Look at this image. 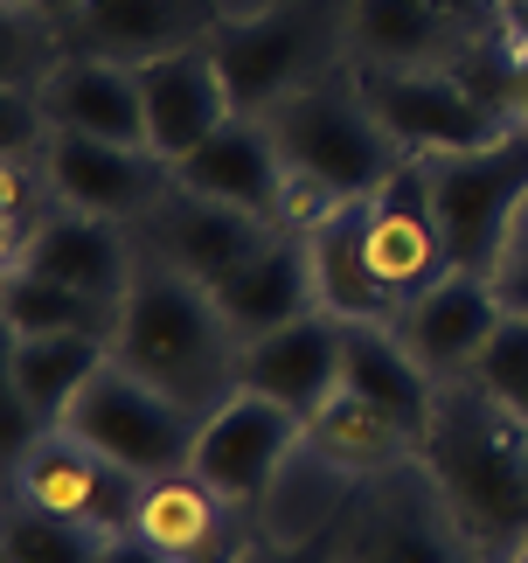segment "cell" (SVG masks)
I'll list each match as a JSON object with an SVG mask.
<instances>
[{
    "instance_id": "8d00e7d4",
    "label": "cell",
    "mask_w": 528,
    "mask_h": 563,
    "mask_svg": "<svg viewBox=\"0 0 528 563\" xmlns=\"http://www.w3.org/2000/svg\"><path fill=\"white\" fill-rule=\"evenodd\" d=\"M8 8H29L35 21H77L84 0H8Z\"/></svg>"
},
{
    "instance_id": "6da1fadb",
    "label": "cell",
    "mask_w": 528,
    "mask_h": 563,
    "mask_svg": "<svg viewBox=\"0 0 528 563\" xmlns=\"http://www.w3.org/2000/svg\"><path fill=\"white\" fill-rule=\"evenodd\" d=\"M112 362H125L132 376L161 383L167 397H182L188 410L209 418L223 397H237L244 341H237L209 286H195L188 272L140 251V272H132L119 320H112Z\"/></svg>"
},
{
    "instance_id": "ffe728a7",
    "label": "cell",
    "mask_w": 528,
    "mask_h": 563,
    "mask_svg": "<svg viewBox=\"0 0 528 563\" xmlns=\"http://www.w3.org/2000/svg\"><path fill=\"white\" fill-rule=\"evenodd\" d=\"M216 63H223V84L237 98V112L264 119L285 91H299V63H306V8H257L244 21H216L209 35Z\"/></svg>"
},
{
    "instance_id": "44dd1931",
    "label": "cell",
    "mask_w": 528,
    "mask_h": 563,
    "mask_svg": "<svg viewBox=\"0 0 528 563\" xmlns=\"http://www.w3.org/2000/svg\"><path fill=\"white\" fill-rule=\"evenodd\" d=\"M132 529H140L153 550H167L174 563H230L237 543H244L257 522H251L244 508H230L195 466H182V473H161V481H146V494H140V522H132Z\"/></svg>"
},
{
    "instance_id": "8fae6325",
    "label": "cell",
    "mask_w": 528,
    "mask_h": 563,
    "mask_svg": "<svg viewBox=\"0 0 528 563\" xmlns=\"http://www.w3.org/2000/svg\"><path fill=\"white\" fill-rule=\"evenodd\" d=\"M501 313H508V299H501L494 272H446L410 307H396L389 328L404 334V349L425 362L431 383H466L480 369V355H487Z\"/></svg>"
},
{
    "instance_id": "e0dca14e",
    "label": "cell",
    "mask_w": 528,
    "mask_h": 563,
    "mask_svg": "<svg viewBox=\"0 0 528 563\" xmlns=\"http://www.w3.org/2000/svg\"><path fill=\"white\" fill-rule=\"evenodd\" d=\"M341 334L348 320L341 313H299L285 328L244 341V362H237V389H257V397L285 404L293 418H314V410L341 389Z\"/></svg>"
},
{
    "instance_id": "2e32d148",
    "label": "cell",
    "mask_w": 528,
    "mask_h": 563,
    "mask_svg": "<svg viewBox=\"0 0 528 563\" xmlns=\"http://www.w3.org/2000/svg\"><path fill=\"white\" fill-rule=\"evenodd\" d=\"M182 188L195 195H216V202L230 209H251V216H272V223H285V209H293V167H285L272 125L237 112L230 125H216V133L195 146L188 161L167 167Z\"/></svg>"
},
{
    "instance_id": "f1b7e54d",
    "label": "cell",
    "mask_w": 528,
    "mask_h": 563,
    "mask_svg": "<svg viewBox=\"0 0 528 563\" xmlns=\"http://www.w3.org/2000/svg\"><path fill=\"white\" fill-rule=\"evenodd\" d=\"M0 320H8V334H112L119 307H105V299L77 292V286H56V278H42L29 265H8Z\"/></svg>"
},
{
    "instance_id": "7402d4cb",
    "label": "cell",
    "mask_w": 528,
    "mask_h": 563,
    "mask_svg": "<svg viewBox=\"0 0 528 563\" xmlns=\"http://www.w3.org/2000/svg\"><path fill=\"white\" fill-rule=\"evenodd\" d=\"M223 320L237 328V341H257L285 328V320L314 313L320 292H314V257H306V230H272L264 244L237 265L223 286H209Z\"/></svg>"
},
{
    "instance_id": "8992f818",
    "label": "cell",
    "mask_w": 528,
    "mask_h": 563,
    "mask_svg": "<svg viewBox=\"0 0 528 563\" xmlns=\"http://www.w3.org/2000/svg\"><path fill=\"white\" fill-rule=\"evenodd\" d=\"M140 494H146L140 473H125L98 445H84L70 424H50L29 452L8 460V501L63 515V522H77L91 536H125L140 522Z\"/></svg>"
},
{
    "instance_id": "d6986e66",
    "label": "cell",
    "mask_w": 528,
    "mask_h": 563,
    "mask_svg": "<svg viewBox=\"0 0 528 563\" xmlns=\"http://www.w3.org/2000/svg\"><path fill=\"white\" fill-rule=\"evenodd\" d=\"M487 35L459 29L431 0H348L355 70H466Z\"/></svg>"
},
{
    "instance_id": "7a4b0ae2",
    "label": "cell",
    "mask_w": 528,
    "mask_h": 563,
    "mask_svg": "<svg viewBox=\"0 0 528 563\" xmlns=\"http://www.w3.org/2000/svg\"><path fill=\"white\" fill-rule=\"evenodd\" d=\"M417 460L473 543L515 550L528 536V424L508 404H494L473 376L438 383Z\"/></svg>"
},
{
    "instance_id": "83f0119b",
    "label": "cell",
    "mask_w": 528,
    "mask_h": 563,
    "mask_svg": "<svg viewBox=\"0 0 528 563\" xmlns=\"http://www.w3.org/2000/svg\"><path fill=\"white\" fill-rule=\"evenodd\" d=\"M355 473L348 466H334L327 452H314V445H299L293 452V466L272 481V494L257 501V515L251 522L264 529V536H278V543H306V536H334V522H341V508L355 501Z\"/></svg>"
},
{
    "instance_id": "30bf717a",
    "label": "cell",
    "mask_w": 528,
    "mask_h": 563,
    "mask_svg": "<svg viewBox=\"0 0 528 563\" xmlns=\"http://www.w3.org/2000/svg\"><path fill=\"white\" fill-rule=\"evenodd\" d=\"M42 161V188L63 209H91L112 223H146V209L167 195V161L146 146H119V140H91V133H42L35 146Z\"/></svg>"
},
{
    "instance_id": "4fadbf2b",
    "label": "cell",
    "mask_w": 528,
    "mask_h": 563,
    "mask_svg": "<svg viewBox=\"0 0 528 563\" xmlns=\"http://www.w3.org/2000/svg\"><path fill=\"white\" fill-rule=\"evenodd\" d=\"M272 230V216H251V209H230L216 202V195H195L182 181H167V195L146 209V251L161 257V265L188 272L195 286H223V278L244 265V257L264 244Z\"/></svg>"
},
{
    "instance_id": "9c48e42d",
    "label": "cell",
    "mask_w": 528,
    "mask_h": 563,
    "mask_svg": "<svg viewBox=\"0 0 528 563\" xmlns=\"http://www.w3.org/2000/svg\"><path fill=\"white\" fill-rule=\"evenodd\" d=\"M306 445V418H293L285 404L257 397V389H237L202 418V439H195V473L223 494L230 508L257 515V501L272 494V481L293 466V452Z\"/></svg>"
},
{
    "instance_id": "603a6c76",
    "label": "cell",
    "mask_w": 528,
    "mask_h": 563,
    "mask_svg": "<svg viewBox=\"0 0 528 563\" xmlns=\"http://www.w3.org/2000/svg\"><path fill=\"white\" fill-rule=\"evenodd\" d=\"M306 257H314V292L341 320H389V292L369 272V195H341L306 223Z\"/></svg>"
},
{
    "instance_id": "4dcf8cb0",
    "label": "cell",
    "mask_w": 528,
    "mask_h": 563,
    "mask_svg": "<svg viewBox=\"0 0 528 563\" xmlns=\"http://www.w3.org/2000/svg\"><path fill=\"white\" fill-rule=\"evenodd\" d=\"M473 383L487 389L494 404H508L515 418H521V404H528V307H508V313H501V328H494V341H487V355H480Z\"/></svg>"
},
{
    "instance_id": "cb8c5ba5",
    "label": "cell",
    "mask_w": 528,
    "mask_h": 563,
    "mask_svg": "<svg viewBox=\"0 0 528 563\" xmlns=\"http://www.w3.org/2000/svg\"><path fill=\"white\" fill-rule=\"evenodd\" d=\"M216 0H84L77 35L84 49L119 56V63H146L167 49H195L216 35Z\"/></svg>"
},
{
    "instance_id": "836d02e7",
    "label": "cell",
    "mask_w": 528,
    "mask_h": 563,
    "mask_svg": "<svg viewBox=\"0 0 528 563\" xmlns=\"http://www.w3.org/2000/svg\"><path fill=\"white\" fill-rule=\"evenodd\" d=\"M494 286L508 307H528V202L515 216V236H508V251H501V265H494Z\"/></svg>"
},
{
    "instance_id": "4316f807",
    "label": "cell",
    "mask_w": 528,
    "mask_h": 563,
    "mask_svg": "<svg viewBox=\"0 0 528 563\" xmlns=\"http://www.w3.org/2000/svg\"><path fill=\"white\" fill-rule=\"evenodd\" d=\"M105 362H112V334H8V389L29 397L50 424H63V410Z\"/></svg>"
},
{
    "instance_id": "1f68e13d",
    "label": "cell",
    "mask_w": 528,
    "mask_h": 563,
    "mask_svg": "<svg viewBox=\"0 0 528 563\" xmlns=\"http://www.w3.org/2000/svg\"><path fill=\"white\" fill-rule=\"evenodd\" d=\"M487 98H494L501 119L528 133V35H508V42H501V70H494V84H487Z\"/></svg>"
},
{
    "instance_id": "f35d334b",
    "label": "cell",
    "mask_w": 528,
    "mask_h": 563,
    "mask_svg": "<svg viewBox=\"0 0 528 563\" xmlns=\"http://www.w3.org/2000/svg\"><path fill=\"white\" fill-rule=\"evenodd\" d=\"M508 563H528V536H521V543H515V550H508Z\"/></svg>"
},
{
    "instance_id": "d6a6232c",
    "label": "cell",
    "mask_w": 528,
    "mask_h": 563,
    "mask_svg": "<svg viewBox=\"0 0 528 563\" xmlns=\"http://www.w3.org/2000/svg\"><path fill=\"white\" fill-rule=\"evenodd\" d=\"M230 563H348V550L334 543V536H306V543H278V536L251 529L244 543H237Z\"/></svg>"
},
{
    "instance_id": "f546056e",
    "label": "cell",
    "mask_w": 528,
    "mask_h": 563,
    "mask_svg": "<svg viewBox=\"0 0 528 563\" xmlns=\"http://www.w3.org/2000/svg\"><path fill=\"white\" fill-rule=\"evenodd\" d=\"M98 550H105V536L63 522V515L8 501V522H0V563H98Z\"/></svg>"
},
{
    "instance_id": "ba28073f",
    "label": "cell",
    "mask_w": 528,
    "mask_h": 563,
    "mask_svg": "<svg viewBox=\"0 0 528 563\" xmlns=\"http://www.w3.org/2000/svg\"><path fill=\"white\" fill-rule=\"evenodd\" d=\"M369 494H355V529H348V563H466L473 536L459 529L446 494L431 487L425 460L369 473Z\"/></svg>"
},
{
    "instance_id": "52a82bcc",
    "label": "cell",
    "mask_w": 528,
    "mask_h": 563,
    "mask_svg": "<svg viewBox=\"0 0 528 563\" xmlns=\"http://www.w3.org/2000/svg\"><path fill=\"white\" fill-rule=\"evenodd\" d=\"M355 84L410 161L487 146V140L508 133V119L473 91L466 70H355Z\"/></svg>"
},
{
    "instance_id": "7c38bea8",
    "label": "cell",
    "mask_w": 528,
    "mask_h": 563,
    "mask_svg": "<svg viewBox=\"0 0 528 563\" xmlns=\"http://www.w3.org/2000/svg\"><path fill=\"white\" fill-rule=\"evenodd\" d=\"M369 272H376V286L389 292V307H410L425 286H438V278L452 272L425 161H404L376 195H369Z\"/></svg>"
},
{
    "instance_id": "5b68a950",
    "label": "cell",
    "mask_w": 528,
    "mask_h": 563,
    "mask_svg": "<svg viewBox=\"0 0 528 563\" xmlns=\"http://www.w3.org/2000/svg\"><path fill=\"white\" fill-rule=\"evenodd\" d=\"M63 424H70L84 445H98L105 460H119L125 473H140V481L195 466V439H202V410L167 397L161 383L132 376L125 362H105V369L77 389V404L63 410Z\"/></svg>"
},
{
    "instance_id": "ab89813d",
    "label": "cell",
    "mask_w": 528,
    "mask_h": 563,
    "mask_svg": "<svg viewBox=\"0 0 528 563\" xmlns=\"http://www.w3.org/2000/svg\"><path fill=\"white\" fill-rule=\"evenodd\" d=\"M521 424H528V404H521Z\"/></svg>"
},
{
    "instance_id": "484cf974",
    "label": "cell",
    "mask_w": 528,
    "mask_h": 563,
    "mask_svg": "<svg viewBox=\"0 0 528 563\" xmlns=\"http://www.w3.org/2000/svg\"><path fill=\"white\" fill-rule=\"evenodd\" d=\"M306 445L327 452L334 466H348L355 481H369V473H389V466H410L417 460V431L404 418H389L383 404L355 397V389H334L314 418H306Z\"/></svg>"
},
{
    "instance_id": "d4e9b609",
    "label": "cell",
    "mask_w": 528,
    "mask_h": 563,
    "mask_svg": "<svg viewBox=\"0 0 528 563\" xmlns=\"http://www.w3.org/2000/svg\"><path fill=\"white\" fill-rule=\"evenodd\" d=\"M341 389L383 404L389 418H404L417 431V439H425L431 404H438V383L425 376V362L404 349V334H396L389 320H348V334H341Z\"/></svg>"
},
{
    "instance_id": "3957f363",
    "label": "cell",
    "mask_w": 528,
    "mask_h": 563,
    "mask_svg": "<svg viewBox=\"0 0 528 563\" xmlns=\"http://www.w3.org/2000/svg\"><path fill=\"white\" fill-rule=\"evenodd\" d=\"M264 125H272L293 181L334 195V202L341 195H376L410 161L376 119V104L362 98V84H299L264 112Z\"/></svg>"
},
{
    "instance_id": "74e56055",
    "label": "cell",
    "mask_w": 528,
    "mask_h": 563,
    "mask_svg": "<svg viewBox=\"0 0 528 563\" xmlns=\"http://www.w3.org/2000/svg\"><path fill=\"white\" fill-rule=\"evenodd\" d=\"M501 21H508V35H528V0H501Z\"/></svg>"
},
{
    "instance_id": "277c9868",
    "label": "cell",
    "mask_w": 528,
    "mask_h": 563,
    "mask_svg": "<svg viewBox=\"0 0 528 563\" xmlns=\"http://www.w3.org/2000/svg\"><path fill=\"white\" fill-rule=\"evenodd\" d=\"M425 175H431V209H438V230H446L452 272H494L528 202V133L508 125L487 146L431 154Z\"/></svg>"
},
{
    "instance_id": "d590c367",
    "label": "cell",
    "mask_w": 528,
    "mask_h": 563,
    "mask_svg": "<svg viewBox=\"0 0 528 563\" xmlns=\"http://www.w3.org/2000/svg\"><path fill=\"white\" fill-rule=\"evenodd\" d=\"M98 563H174V556H167V550H153L140 529H125V536H105Z\"/></svg>"
},
{
    "instance_id": "5bb4252c",
    "label": "cell",
    "mask_w": 528,
    "mask_h": 563,
    "mask_svg": "<svg viewBox=\"0 0 528 563\" xmlns=\"http://www.w3.org/2000/svg\"><path fill=\"white\" fill-rule=\"evenodd\" d=\"M140 70V98H146V146L161 154L167 167L188 161L216 125L237 119V98L223 84V63H216L209 42L195 49H167V56H146L132 63Z\"/></svg>"
},
{
    "instance_id": "ac0fdd59",
    "label": "cell",
    "mask_w": 528,
    "mask_h": 563,
    "mask_svg": "<svg viewBox=\"0 0 528 563\" xmlns=\"http://www.w3.org/2000/svg\"><path fill=\"white\" fill-rule=\"evenodd\" d=\"M8 265H29L42 278H56V286H77L105 299V307H119L132 272H140V251L125 244V223H112V216H91V209H50L42 223L21 236V244L8 251Z\"/></svg>"
},
{
    "instance_id": "e575fe53",
    "label": "cell",
    "mask_w": 528,
    "mask_h": 563,
    "mask_svg": "<svg viewBox=\"0 0 528 563\" xmlns=\"http://www.w3.org/2000/svg\"><path fill=\"white\" fill-rule=\"evenodd\" d=\"M438 14H452L459 29H473V35H508V21H501V0H431Z\"/></svg>"
},
{
    "instance_id": "9a60e30c",
    "label": "cell",
    "mask_w": 528,
    "mask_h": 563,
    "mask_svg": "<svg viewBox=\"0 0 528 563\" xmlns=\"http://www.w3.org/2000/svg\"><path fill=\"white\" fill-rule=\"evenodd\" d=\"M35 112L42 133H91V140H119V146H146V98H140V70L119 56H63L50 63V77L35 84ZM153 154V146H146Z\"/></svg>"
}]
</instances>
